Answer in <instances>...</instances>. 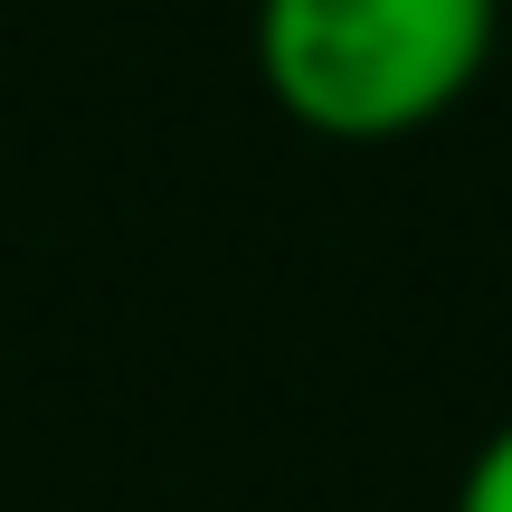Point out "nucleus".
Instances as JSON below:
<instances>
[{
	"label": "nucleus",
	"mask_w": 512,
	"mask_h": 512,
	"mask_svg": "<svg viewBox=\"0 0 512 512\" xmlns=\"http://www.w3.org/2000/svg\"><path fill=\"white\" fill-rule=\"evenodd\" d=\"M503 0H256V76L323 143H399L465 105Z\"/></svg>",
	"instance_id": "1"
},
{
	"label": "nucleus",
	"mask_w": 512,
	"mask_h": 512,
	"mask_svg": "<svg viewBox=\"0 0 512 512\" xmlns=\"http://www.w3.org/2000/svg\"><path fill=\"white\" fill-rule=\"evenodd\" d=\"M456 512H512V418L475 446V465L456 484Z\"/></svg>",
	"instance_id": "2"
}]
</instances>
